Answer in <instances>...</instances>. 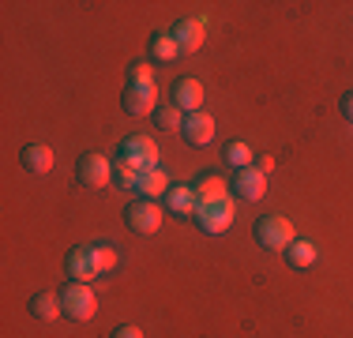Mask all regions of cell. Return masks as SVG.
I'll return each mask as SVG.
<instances>
[{"label": "cell", "instance_id": "1", "mask_svg": "<svg viewBox=\"0 0 353 338\" xmlns=\"http://www.w3.org/2000/svg\"><path fill=\"white\" fill-rule=\"evenodd\" d=\"M252 237L259 241V248H271V252H285L297 237H293V226L285 222L282 215H267V218H256V226H252Z\"/></svg>", "mask_w": 353, "mask_h": 338}, {"label": "cell", "instance_id": "2", "mask_svg": "<svg viewBox=\"0 0 353 338\" xmlns=\"http://www.w3.org/2000/svg\"><path fill=\"white\" fill-rule=\"evenodd\" d=\"M124 226L139 237L158 233V226H162V207H158L154 199H132L128 207H124Z\"/></svg>", "mask_w": 353, "mask_h": 338}, {"label": "cell", "instance_id": "3", "mask_svg": "<svg viewBox=\"0 0 353 338\" xmlns=\"http://www.w3.org/2000/svg\"><path fill=\"white\" fill-rule=\"evenodd\" d=\"M61 304H64V316H72V319H90L98 312V301H94V290H90L87 282H68L61 290Z\"/></svg>", "mask_w": 353, "mask_h": 338}, {"label": "cell", "instance_id": "4", "mask_svg": "<svg viewBox=\"0 0 353 338\" xmlns=\"http://www.w3.org/2000/svg\"><path fill=\"white\" fill-rule=\"evenodd\" d=\"M117 158H124V162L136 166V169H154L158 166V143L143 132L128 135V139L121 143V150H117Z\"/></svg>", "mask_w": 353, "mask_h": 338}, {"label": "cell", "instance_id": "5", "mask_svg": "<svg viewBox=\"0 0 353 338\" xmlns=\"http://www.w3.org/2000/svg\"><path fill=\"white\" fill-rule=\"evenodd\" d=\"M75 177H79L83 188H102V184H109V177H113V162L105 155H83L75 162Z\"/></svg>", "mask_w": 353, "mask_h": 338}, {"label": "cell", "instance_id": "6", "mask_svg": "<svg viewBox=\"0 0 353 338\" xmlns=\"http://www.w3.org/2000/svg\"><path fill=\"white\" fill-rule=\"evenodd\" d=\"M154 98H158L154 83H132V87L124 90L121 106H124V113H128V117H154V109H158Z\"/></svg>", "mask_w": 353, "mask_h": 338}, {"label": "cell", "instance_id": "7", "mask_svg": "<svg viewBox=\"0 0 353 338\" xmlns=\"http://www.w3.org/2000/svg\"><path fill=\"white\" fill-rule=\"evenodd\" d=\"M196 222L203 233H222L233 226V203L230 199H218V203H199L196 210Z\"/></svg>", "mask_w": 353, "mask_h": 338}, {"label": "cell", "instance_id": "8", "mask_svg": "<svg viewBox=\"0 0 353 338\" xmlns=\"http://www.w3.org/2000/svg\"><path fill=\"white\" fill-rule=\"evenodd\" d=\"M170 34L176 41V53H196L207 38V23L203 19H176Z\"/></svg>", "mask_w": 353, "mask_h": 338}, {"label": "cell", "instance_id": "9", "mask_svg": "<svg viewBox=\"0 0 353 338\" xmlns=\"http://www.w3.org/2000/svg\"><path fill=\"white\" fill-rule=\"evenodd\" d=\"M181 135H184L188 147H207V143L214 139V117L203 113V109H199V113H188V117H184Z\"/></svg>", "mask_w": 353, "mask_h": 338}, {"label": "cell", "instance_id": "10", "mask_svg": "<svg viewBox=\"0 0 353 338\" xmlns=\"http://www.w3.org/2000/svg\"><path fill=\"white\" fill-rule=\"evenodd\" d=\"M173 106L176 109H188V113H199L203 109V83L192 79V75H181V79L173 83Z\"/></svg>", "mask_w": 353, "mask_h": 338}, {"label": "cell", "instance_id": "11", "mask_svg": "<svg viewBox=\"0 0 353 338\" xmlns=\"http://www.w3.org/2000/svg\"><path fill=\"white\" fill-rule=\"evenodd\" d=\"M64 270H68L72 282H87V278L98 275V264H94V244H79V248L68 252V259H64Z\"/></svg>", "mask_w": 353, "mask_h": 338}, {"label": "cell", "instance_id": "12", "mask_svg": "<svg viewBox=\"0 0 353 338\" xmlns=\"http://www.w3.org/2000/svg\"><path fill=\"white\" fill-rule=\"evenodd\" d=\"M233 192H237L241 199H263L267 196V173H259L256 166H248V169H237L233 173Z\"/></svg>", "mask_w": 353, "mask_h": 338}, {"label": "cell", "instance_id": "13", "mask_svg": "<svg viewBox=\"0 0 353 338\" xmlns=\"http://www.w3.org/2000/svg\"><path fill=\"white\" fill-rule=\"evenodd\" d=\"M136 192H139V199H158V196H165V192H170V177H165V169H162V166L139 169Z\"/></svg>", "mask_w": 353, "mask_h": 338}, {"label": "cell", "instance_id": "14", "mask_svg": "<svg viewBox=\"0 0 353 338\" xmlns=\"http://www.w3.org/2000/svg\"><path fill=\"white\" fill-rule=\"evenodd\" d=\"M30 316L34 319H57V316H64V304H61V293H53V290H41V293H34V297H30Z\"/></svg>", "mask_w": 353, "mask_h": 338}, {"label": "cell", "instance_id": "15", "mask_svg": "<svg viewBox=\"0 0 353 338\" xmlns=\"http://www.w3.org/2000/svg\"><path fill=\"white\" fill-rule=\"evenodd\" d=\"M165 207H170L173 215H196L199 210L196 188H192V184H173V188L165 192Z\"/></svg>", "mask_w": 353, "mask_h": 338}, {"label": "cell", "instance_id": "16", "mask_svg": "<svg viewBox=\"0 0 353 338\" xmlns=\"http://www.w3.org/2000/svg\"><path fill=\"white\" fill-rule=\"evenodd\" d=\"M192 188H196V199H199V203H218V199H230V184H225L218 173L199 177V181L192 184Z\"/></svg>", "mask_w": 353, "mask_h": 338}, {"label": "cell", "instance_id": "17", "mask_svg": "<svg viewBox=\"0 0 353 338\" xmlns=\"http://www.w3.org/2000/svg\"><path fill=\"white\" fill-rule=\"evenodd\" d=\"M19 162H23V169H30V173H49L57 158H53V150H49V147H41V143H30V147H23Z\"/></svg>", "mask_w": 353, "mask_h": 338}, {"label": "cell", "instance_id": "18", "mask_svg": "<svg viewBox=\"0 0 353 338\" xmlns=\"http://www.w3.org/2000/svg\"><path fill=\"white\" fill-rule=\"evenodd\" d=\"M154 128H162V132L184 128V109H176L173 101H162V106L154 109Z\"/></svg>", "mask_w": 353, "mask_h": 338}, {"label": "cell", "instance_id": "19", "mask_svg": "<svg viewBox=\"0 0 353 338\" xmlns=\"http://www.w3.org/2000/svg\"><path fill=\"white\" fill-rule=\"evenodd\" d=\"M285 259H290V267H312L316 264V244L312 241H293L290 248H285Z\"/></svg>", "mask_w": 353, "mask_h": 338}, {"label": "cell", "instance_id": "20", "mask_svg": "<svg viewBox=\"0 0 353 338\" xmlns=\"http://www.w3.org/2000/svg\"><path fill=\"white\" fill-rule=\"evenodd\" d=\"M150 57H154V61H173L176 57V41H173L170 30H158L154 38H150Z\"/></svg>", "mask_w": 353, "mask_h": 338}, {"label": "cell", "instance_id": "21", "mask_svg": "<svg viewBox=\"0 0 353 338\" xmlns=\"http://www.w3.org/2000/svg\"><path fill=\"white\" fill-rule=\"evenodd\" d=\"M139 181V169L128 166L124 158H113V184H121V188H136Z\"/></svg>", "mask_w": 353, "mask_h": 338}, {"label": "cell", "instance_id": "22", "mask_svg": "<svg viewBox=\"0 0 353 338\" xmlns=\"http://www.w3.org/2000/svg\"><path fill=\"white\" fill-rule=\"evenodd\" d=\"M222 158H225L230 166H237V169H248V162H252V147L237 139V143H230V147L222 150Z\"/></svg>", "mask_w": 353, "mask_h": 338}, {"label": "cell", "instance_id": "23", "mask_svg": "<svg viewBox=\"0 0 353 338\" xmlns=\"http://www.w3.org/2000/svg\"><path fill=\"white\" fill-rule=\"evenodd\" d=\"M94 264H98V270H113L117 267V248L113 244H94Z\"/></svg>", "mask_w": 353, "mask_h": 338}, {"label": "cell", "instance_id": "24", "mask_svg": "<svg viewBox=\"0 0 353 338\" xmlns=\"http://www.w3.org/2000/svg\"><path fill=\"white\" fill-rule=\"evenodd\" d=\"M132 83H154V79H150V64L147 61H136L128 68V87H132Z\"/></svg>", "mask_w": 353, "mask_h": 338}, {"label": "cell", "instance_id": "25", "mask_svg": "<svg viewBox=\"0 0 353 338\" xmlns=\"http://www.w3.org/2000/svg\"><path fill=\"white\" fill-rule=\"evenodd\" d=\"M109 338H143V331H139V327H132V324H124V327H117Z\"/></svg>", "mask_w": 353, "mask_h": 338}, {"label": "cell", "instance_id": "26", "mask_svg": "<svg viewBox=\"0 0 353 338\" xmlns=\"http://www.w3.org/2000/svg\"><path fill=\"white\" fill-rule=\"evenodd\" d=\"M342 117L353 124V90H350V95H342Z\"/></svg>", "mask_w": 353, "mask_h": 338}, {"label": "cell", "instance_id": "27", "mask_svg": "<svg viewBox=\"0 0 353 338\" xmlns=\"http://www.w3.org/2000/svg\"><path fill=\"white\" fill-rule=\"evenodd\" d=\"M256 169H259V173H271V169H274V158H271V155H263V158L256 162Z\"/></svg>", "mask_w": 353, "mask_h": 338}]
</instances>
